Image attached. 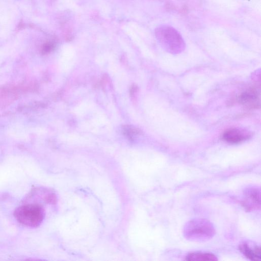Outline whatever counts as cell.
I'll list each match as a JSON object with an SVG mask.
<instances>
[{
	"label": "cell",
	"mask_w": 261,
	"mask_h": 261,
	"mask_svg": "<svg viewBox=\"0 0 261 261\" xmlns=\"http://www.w3.org/2000/svg\"><path fill=\"white\" fill-rule=\"evenodd\" d=\"M216 233L213 224L203 218H194L188 221L183 228V235L188 240L204 242L212 239Z\"/></svg>",
	"instance_id": "6da1fadb"
},
{
	"label": "cell",
	"mask_w": 261,
	"mask_h": 261,
	"mask_svg": "<svg viewBox=\"0 0 261 261\" xmlns=\"http://www.w3.org/2000/svg\"><path fill=\"white\" fill-rule=\"evenodd\" d=\"M155 36L163 48L167 52L177 55L186 47L185 42L179 32L168 25H162L155 30Z\"/></svg>",
	"instance_id": "7a4b0ae2"
},
{
	"label": "cell",
	"mask_w": 261,
	"mask_h": 261,
	"mask_svg": "<svg viewBox=\"0 0 261 261\" xmlns=\"http://www.w3.org/2000/svg\"><path fill=\"white\" fill-rule=\"evenodd\" d=\"M14 215L17 221L22 225L29 227H36L42 223L44 214L41 206L36 204H26L16 208Z\"/></svg>",
	"instance_id": "3957f363"
},
{
	"label": "cell",
	"mask_w": 261,
	"mask_h": 261,
	"mask_svg": "<svg viewBox=\"0 0 261 261\" xmlns=\"http://www.w3.org/2000/svg\"><path fill=\"white\" fill-rule=\"evenodd\" d=\"M242 204L248 211L254 209H260V188L254 186L247 188L244 192V198Z\"/></svg>",
	"instance_id": "277c9868"
},
{
	"label": "cell",
	"mask_w": 261,
	"mask_h": 261,
	"mask_svg": "<svg viewBox=\"0 0 261 261\" xmlns=\"http://www.w3.org/2000/svg\"><path fill=\"white\" fill-rule=\"evenodd\" d=\"M251 137V133L246 129L238 128H229L222 134V139L231 144H238Z\"/></svg>",
	"instance_id": "5b68a950"
},
{
	"label": "cell",
	"mask_w": 261,
	"mask_h": 261,
	"mask_svg": "<svg viewBox=\"0 0 261 261\" xmlns=\"http://www.w3.org/2000/svg\"><path fill=\"white\" fill-rule=\"evenodd\" d=\"M238 101L247 108H257L259 106V93L255 87H251L242 92Z\"/></svg>",
	"instance_id": "8992f818"
},
{
	"label": "cell",
	"mask_w": 261,
	"mask_h": 261,
	"mask_svg": "<svg viewBox=\"0 0 261 261\" xmlns=\"http://www.w3.org/2000/svg\"><path fill=\"white\" fill-rule=\"evenodd\" d=\"M240 251L251 260L260 261L261 251L259 246L251 242H244L239 245Z\"/></svg>",
	"instance_id": "52a82bcc"
},
{
	"label": "cell",
	"mask_w": 261,
	"mask_h": 261,
	"mask_svg": "<svg viewBox=\"0 0 261 261\" xmlns=\"http://www.w3.org/2000/svg\"><path fill=\"white\" fill-rule=\"evenodd\" d=\"M187 260H217L218 258L213 253L208 252H195L188 254L186 257Z\"/></svg>",
	"instance_id": "ba28073f"
},
{
	"label": "cell",
	"mask_w": 261,
	"mask_h": 261,
	"mask_svg": "<svg viewBox=\"0 0 261 261\" xmlns=\"http://www.w3.org/2000/svg\"><path fill=\"white\" fill-rule=\"evenodd\" d=\"M123 132L126 136L132 137L133 135L140 133V131L137 128L126 126L123 128Z\"/></svg>",
	"instance_id": "9c48e42d"
},
{
	"label": "cell",
	"mask_w": 261,
	"mask_h": 261,
	"mask_svg": "<svg viewBox=\"0 0 261 261\" xmlns=\"http://www.w3.org/2000/svg\"><path fill=\"white\" fill-rule=\"evenodd\" d=\"M55 47V44L53 42H47L45 43L42 48V52L44 54L50 52Z\"/></svg>",
	"instance_id": "30bf717a"
},
{
	"label": "cell",
	"mask_w": 261,
	"mask_h": 261,
	"mask_svg": "<svg viewBox=\"0 0 261 261\" xmlns=\"http://www.w3.org/2000/svg\"><path fill=\"white\" fill-rule=\"evenodd\" d=\"M137 87L135 86H132L131 90H130V93L132 94V95H134L135 93H136L137 91Z\"/></svg>",
	"instance_id": "8fae6325"
}]
</instances>
